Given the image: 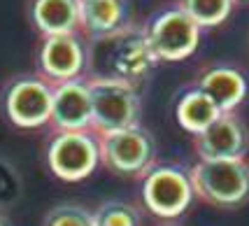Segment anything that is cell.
I'll return each instance as SVG.
<instances>
[{
    "instance_id": "cell-19",
    "label": "cell",
    "mask_w": 249,
    "mask_h": 226,
    "mask_svg": "<svg viewBox=\"0 0 249 226\" xmlns=\"http://www.w3.org/2000/svg\"><path fill=\"white\" fill-rule=\"evenodd\" d=\"M0 226H12V224H10V219L2 215V212H0Z\"/></svg>"
},
{
    "instance_id": "cell-8",
    "label": "cell",
    "mask_w": 249,
    "mask_h": 226,
    "mask_svg": "<svg viewBox=\"0 0 249 226\" xmlns=\"http://www.w3.org/2000/svg\"><path fill=\"white\" fill-rule=\"evenodd\" d=\"M144 35L159 61H184L200 44V26L179 5L154 14Z\"/></svg>"
},
{
    "instance_id": "cell-20",
    "label": "cell",
    "mask_w": 249,
    "mask_h": 226,
    "mask_svg": "<svg viewBox=\"0 0 249 226\" xmlns=\"http://www.w3.org/2000/svg\"><path fill=\"white\" fill-rule=\"evenodd\" d=\"M159 226H179V224H175V222H163V224H159Z\"/></svg>"
},
{
    "instance_id": "cell-1",
    "label": "cell",
    "mask_w": 249,
    "mask_h": 226,
    "mask_svg": "<svg viewBox=\"0 0 249 226\" xmlns=\"http://www.w3.org/2000/svg\"><path fill=\"white\" fill-rule=\"evenodd\" d=\"M159 63L144 28L126 23L117 31L87 40V79H119L140 84Z\"/></svg>"
},
{
    "instance_id": "cell-7",
    "label": "cell",
    "mask_w": 249,
    "mask_h": 226,
    "mask_svg": "<svg viewBox=\"0 0 249 226\" xmlns=\"http://www.w3.org/2000/svg\"><path fill=\"white\" fill-rule=\"evenodd\" d=\"M100 163L121 177H142L156 163V140L142 124L98 135Z\"/></svg>"
},
{
    "instance_id": "cell-18",
    "label": "cell",
    "mask_w": 249,
    "mask_h": 226,
    "mask_svg": "<svg viewBox=\"0 0 249 226\" xmlns=\"http://www.w3.org/2000/svg\"><path fill=\"white\" fill-rule=\"evenodd\" d=\"M42 226H96L93 210L79 203L54 205L42 219Z\"/></svg>"
},
{
    "instance_id": "cell-6",
    "label": "cell",
    "mask_w": 249,
    "mask_h": 226,
    "mask_svg": "<svg viewBox=\"0 0 249 226\" xmlns=\"http://www.w3.org/2000/svg\"><path fill=\"white\" fill-rule=\"evenodd\" d=\"M91 86V131L103 135L140 124L142 100L135 84L119 79H89Z\"/></svg>"
},
{
    "instance_id": "cell-17",
    "label": "cell",
    "mask_w": 249,
    "mask_h": 226,
    "mask_svg": "<svg viewBox=\"0 0 249 226\" xmlns=\"http://www.w3.org/2000/svg\"><path fill=\"white\" fill-rule=\"evenodd\" d=\"M235 0H179V7L194 19L200 28L219 26L228 19Z\"/></svg>"
},
{
    "instance_id": "cell-16",
    "label": "cell",
    "mask_w": 249,
    "mask_h": 226,
    "mask_svg": "<svg viewBox=\"0 0 249 226\" xmlns=\"http://www.w3.org/2000/svg\"><path fill=\"white\" fill-rule=\"evenodd\" d=\"M93 219L96 226H142L140 207L121 198L103 201L93 210Z\"/></svg>"
},
{
    "instance_id": "cell-3",
    "label": "cell",
    "mask_w": 249,
    "mask_h": 226,
    "mask_svg": "<svg viewBox=\"0 0 249 226\" xmlns=\"http://www.w3.org/2000/svg\"><path fill=\"white\" fill-rule=\"evenodd\" d=\"M196 196L205 203L233 210L249 198L247 159H198L189 168Z\"/></svg>"
},
{
    "instance_id": "cell-2",
    "label": "cell",
    "mask_w": 249,
    "mask_h": 226,
    "mask_svg": "<svg viewBox=\"0 0 249 226\" xmlns=\"http://www.w3.org/2000/svg\"><path fill=\"white\" fill-rule=\"evenodd\" d=\"M191 172L177 163H154L140 177L142 207L163 222H175L194 203Z\"/></svg>"
},
{
    "instance_id": "cell-9",
    "label": "cell",
    "mask_w": 249,
    "mask_h": 226,
    "mask_svg": "<svg viewBox=\"0 0 249 226\" xmlns=\"http://www.w3.org/2000/svg\"><path fill=\"white\" fill-rule=\"evenodd\" d=\"M37 75L52 84L84 77L87 68V40L82 33H61L47 35L37 47Z\"/></svg>"
},
{
    "instance_id": "cell-11",
    "label": "cell",
    "mask_w": 249,
    "mask_h": 226,
    "mask_svg": "<svg viewBox=\"0 0 249 226\" xmlns=\"http://www.w3.org/2000/svg\"><path fill=\"white\" fill-rule=\"evenodd\" d=\"M91 117H93V108H91V86L87 77L54 84L49 129L91 131Z\"/></svg>"
},
{
    "instance_id": "cell-4",
    "label": "cell",
    "mask_w": 249,
    "mask_h": 226,
    "mask_svg": "<svg viewBox=\"0 0 249 226\" xmlns=\"http://www.w3.org/2000/svg\"><path fill=\"white\" fill-rule=\"evenodd\" d=\"M54 84L42 75H14L0 89V112L12 126L23 131L49 126Z\"/></svg>"
},
{
    "instance_id": "cell-5",
    "label": "cell",
    "mask_w": 249,
    "mask_h": 226,
    "mask_svg": "<svg viewBox=\"0 0 249 226\" xmlns=\"http://www.w3.org/2000/svg\"><path fill=\"white\" fill-rule=\"evenodd\" d=\"M44 161L54 177L82 182L100 166V142L93 131H52Z\"/></svg>"
},
{
    "instance_id": "cell-14",
    "label": "cell",
    "mask_w": 249,
    "mask_h": 226,
    "mask_svg": "<svg viewBox=\"0 0 249 226\" xmlns=\"http://www.w3.org/2000/svg\"><path fill=\"white\" fill-rule=\"evenodd\" d=\"M126 23V0H79V33L87 40L117 31Z\"/></svg>"
},
{
    "instance_id": "cell-12",
    "label": "cell",
    "mask_w": 249,
    "mask_h": 226,
    "mask_svg": "<svg viewBox=\"0 0 249 226\" xmlns=\"http://www.w3.org/2000/svg\"><path fill=\"white\" fill-rule=\"evenodd\" d=\"M26 14L42 38L79 33V0H28Z\"/></svg>"
},
{
    "instance_id": "cell-13",
    "label": "cell",
    "mask_w": 249,
    "mask_h": 226,
    "mask_svg": "<svg viewBox=\"0 0 249 226\" xmlns=\"http://www.w3.org/2000/svg\"><path fill=\"white\" fill-rule=\"evenodd\" d=\"M198 89L205 91L221 110V114L235 112L247 96V79L231 65H214L198 77Z\"/></svg>"
},
{
    "instance_id": "cell-15",
    "label": "cell",
    "mask_w": 249,
    "mask_h": 226,
    "mask_svg": "<svg viewBox=\"0 0 249 226\" xmlns=\"http://www.w3.org/2000/svg\"><path fill=\"white\" fill-rule=\"evenodd\" d=\"M221 117V110L214 105V100L207 96L205 91H200L198 86L186 89L182 96L177 98L175 105V119L179 124V129L186 131L189 135L203 133L207 126H212Z\"/></svg>"
},
{
    "instance_id": "cell-10",
    "label": "cell",
    "mask_w": 249,
    "mask_h": 226,
    "mask_svg": "<svg viewBox=\"0 0 249 226\" xmlns=\"http://www.w3.org/2000/svg\"><path fill=\"white\" fill-rule=\"evenodd\" d=\"M194 150L198 159H245L249 150L247 124L235 114L226 112L207 126L203 133L194 135Z\"/></svg>"
}]
</instances>
